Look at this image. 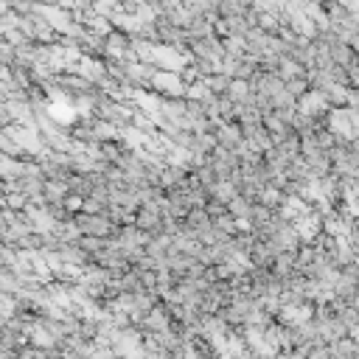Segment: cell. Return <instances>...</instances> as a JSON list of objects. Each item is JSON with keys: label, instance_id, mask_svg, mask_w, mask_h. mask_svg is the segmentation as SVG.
<instances>
[{"label": "cell", "instance_id": "14", "mask_svg": "<svg viewBox=\"0 0 359 359\" xmlns=\"http://www.w3.org/2000/svg\"><path fill=\"white\" fill-rule=\"evenodd\" d=\"M0 331H3V325H0Z\"/></svg>", "mask_w": 359, "mask_h": 359}, {"label": "cell", "instance_id": "13", "mask_svg": "<svg viewBox=\"0 0 359 359\" xmlns=\"http://www.w3.org/2000/svg\"><path fill=\"white\" fill-rule=\"evenodd\" d=\"M11 123H14V118H11L8 107H6V104H0V129H6V126H11Z\"/></svg>", "mask_w": 359, "mask_h": 359}, {"label": "cell", "instance_id": "4", "mask_svg": "<svg viewBox=\"0 0 359 359\" xmlns=\"http://www.w3.org/2000/svg\"><path fill=\"white\" fill-rule=\"evenodd\" d=\"M328 348V359H356L359 356V342L351 337H339L334 342H325Z\"/></svg>", "mask_w": 359, "mask_h": 359}, {"label": "cell", "instance_id": "2", "mask_svg": "<svg viewBox=\"0 0 359 359\" xmlns=\"http://www.w3.org/2000/svg\"><path fill=\"white\" fill-rule=\"evenodd\" d=\"M149 90H151L154 95H171V98H180V95H185L188 81H185L182 73H177V70H157L154 79H151V84H149Z\"/></svg>", "mask_w": 359, "mask_h": 359}, {"label": "cell", "instance_id": "3", "mask_svg": "<svg viewBox=\"0 0 359 359\" xmlns=\"http://www.w3.org/2000/svg\"><path fill=\"white\" fill-rule=\"evenodd\" d=\"M213 135H216L219 146H224V149L238 151V149L244 146V132L238 129V123H219V129H216Z\"/></svg>", "mask_w": 359, "mask_h": 359}, {"label": "cell", "instance_id": "1", "mask_svg": "<svg viewBox=\"0 0 359 359\" xmlns=\"http://www.w3.org/2000/svg\"><path fill=\"white\" fill-rule=\"evenodd\" d=\"M73 222L79 224L81 236H95V238H115V233L121 227L107 213H87V210L73 213Z\"/></svg>", "mask_w": 359, "mask_h": 359}, {"label": "cell", "instance_id": "8", "mask_svg": "<svg viewBox=\"0 0 359 359\" xmlns=\"http://www.w3.org/2000/svg\"><path fill=\"white\" fill-rule=\"evenodd\" d=\"M309 90H311V84H309V76H292V79H286V93H292L294 98L306 95Z\"/></svg>", "mask_w": 359, "mask_h": 359}, {"label": "cell", "instance_id": "7", "mask_svg": "<svg viewBox=\"0 0 359 359\" xmlns=\"http://www.w3.org/2000/svg\"><path fill=\"white\" fill-rule=\"evenodd\" d=\"M205 84H208V90H210L213 95H227L230 76H224V73H213V76H208V79H205Z\"/></svg>", "mask_w": 359, "mask_h": 359}, {"label": "cell", "instance_id": "12", "mask_svg": "<svg viewBox=\"0 0 359 359\" xmlns=\"http://www.w3.org/2000/svg\"><path fill=\"white\" fill-rule=\"evenodd\" d=\"M348 244H351V250L353 252H359V219H353V224H351V230H348Z\"/></svg>", "mask_w": 359, "mask_h": 359}, {"label": "cell", "instance_id": "5", "mask_svg": "<svg viewBox=\"0 0 359 359\" xmlns=\"http://www.w3.org/2000/svg\"><path fill=\"white\" fill-rule=\"evenodd\" d=\"M227 98H230L233 104H255V93H252V87H250L247 79H230Z\"/></svg>", "mask_w": 359, "mask_h": 359}, {"label": "cell", "instance_id": "9", "mask_svg": "<svg viewBox=\"0 0 359 359\" xmlns=\"http://www.w3.org/2000/svg\"><path fill=\"white\" fill-rule=\"evenodd\" d=\"M11 62H17V48L6 39V36H0V65H11Z\"/></svg>", "mask_w": 359, "mask_h": 359}, {"label": "cell", "instance_id": "10", "mask_svg": "<svg viewBox=\"0 0 359 359\" xmlns=\"http://www.w3.org/2000/svg\"><path fill=\"white\" fill-rule=\"evenodd\" d=\"M205 210H208V216H210V219H216V216H222V213H227V205L210 196V199L205 202Z\"/></svg>", "mask_w": 359, "mask_h": 359}, {"label": "cell", "instance_id": "6", "mask_svg": "<svg viewBox=\"0 0 359 359\" xmlns=\"http://www.w3.org/2000/svg\"><path fill=\"white\" fill-rule=\"evenodd\" d=\"M227 210L236 216V219H250V210H252V202L241 194H236L230 202H227Z\"/></svg>", "mask_w": 359, "mask_h": 359}, {"label": "cell", "instance_id": "11", "mask_svg": "<svg viewBox=\"0 0 359 359\" xmlns=\"http://www.w3.org/2000/svg\"><path fill=\"white\" fill-rule=\"evenodd\" d=\"M345 79H348V87L359 90V62H353V65L345 67Z\"/></svg>", "mask_w": 359, "mask_h": 359}]
</instances>
